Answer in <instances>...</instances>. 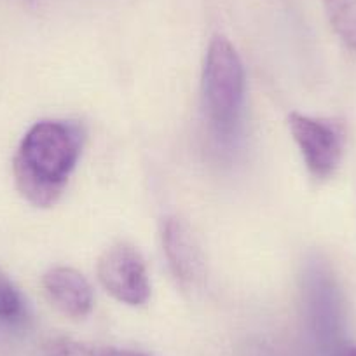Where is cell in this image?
<instances>
[{
  "label": "cell",
  "instance_id": "cell-1",
  "mask_svg": "<svg viewBox=\"0 0 356 356\" xmlns=\"http://www.w3.org/2000/svg\"><path fill=\"white\" fill-rule=\"evenodd\" d=\"M84 140V128L75 121L35 122L23 136L13 161L19 194L33 207H54L77 166Z\"/></svg>",
  "mask_w": 356,
  "mask_h": 356
},
{
  "label": "cell",
  "instance_id": "cell-9",
  "mask_svg": "<svg viewBox=\"0 0 356 356\" xmlns=\"http://www.w3.org/2000/svg\"><path fill=\"white\" fill-rule=\"evenodd\" d=\"M26 314V304L18 286L0 269V320L19 323Z\"/></svg>",
  "mask_w": 356,
  "mask_h": 356
},
{
  "label": "cell",
  "instance_id": "cell-8",
  "mask_svg": "<svg viewBox=\"0 0 356 356\" xmlns=\"http://www.w3.org/2000/svg\"><path fill=\"white\" fill-rule=\"evenodd\" d=\"M44 356H150L142 351L84 344L74 339H53L44 346Z\"/></svg>",
  "mask_w": 356,
  "mask_h": 356
},
{
  "label": "cell",
  "instance_id": "cell-2",
  "mask_svg": "<svg viewBox=\"0 0 356 356\" xmlns=\"http://www.w3.org/2000/svg\"><path fill=\"white\" fill-rule=\"evenodd\" d=\"M201 89L211 126L220 135L231 133L245 102V67L236 47L225 37H213L208 46Z\"/></svg>",
  "mask_w": 356,
  "mask_h": 356
},
{
  "label": "cell",
  "instance_id": "cell-4",
  "mask_svg": "<svg viewBox=\"0 0 356 356\" xmlns=\"http://www.w3.org/2000/svg\"><path fill=\"white\" fill-rule=\"evenodd\" d=\"M102 286L115 300L128 306H143L150 297L147 264L135 245L119 241L108 246L97 266Z\"/></svg>",
  "mask_w": 356,
  "mask_h": 356
},
{
  "label": "cell",
  "instance_id": "cell-6",
  "mask_svg": "<svg viewBox=\"0 0 356 356\" xmlns=\"http://www.w3.org/2000/svg\"><path fill=\"white\" fill-rule=\"evenodd\" d=\"M47 299L70 318H84L93 309V289L74 267L54 266L42 276Z\"/></svg>",
  "mask_w": 356,
  "mask_h": 356
},
{
  "label": "cell",
  "instance_id": "cell-10",
  "mask_svg": "<svg viewBox=\"0 0 356 356\" xmlns=\"http://www.w3.org/2000/svg\"><path fill=\"white\" fill-rule=\"evenodd\" d=\"M337 356H356V346H348L337 353Z\"/></svg>",
  "mask_w": 356,
  "mask_h": 356
},
{
  "label": "cell",
  "instance_id": "cell-3",
  "mask_svg": "<svg viewBox=\"0 0 356 356\" xmlns=\"http://www.w3.org/2000/svg\"><path fill=\"white\" fill-rule=\"evenodd\" d=\"M289 126L307 171L318 180L334 177L344 152V128L328 119H316L292 112Z\"/></svg>",
  "mask_w": 356,
  "mask_h": 356
},
{
  "label": "cell",
  "instance_id": "cell-5",
  "mask_svg": "<svg viewBox=\"0 0 356 356\" xmlns=\"http://www.w3.org/2000/svg\"><path fill=\"white\" fill-rule=\"evenodd\" d=\"M163 248L175 280L186 292H196L207 278V262L193 229L180 217L163 222Z\"/></svg>",
  "mask_w": 356,
  "mask_h": 356
},
{
  "label": "cell",
  "instance_id": "cell-7",
  "mask_svg": "<svg viewBox=\"0 0 356 356\" xmlns=\"http://www.w3.org/2000/svg\"><path fill=\"white\" fill-rule=\"evenodd\" d=\"M323 6L339 39L356 51V0H323Z\"/></svg>",
  "mask_w": 356,
  "mask_h": 356
}]
</instances>
